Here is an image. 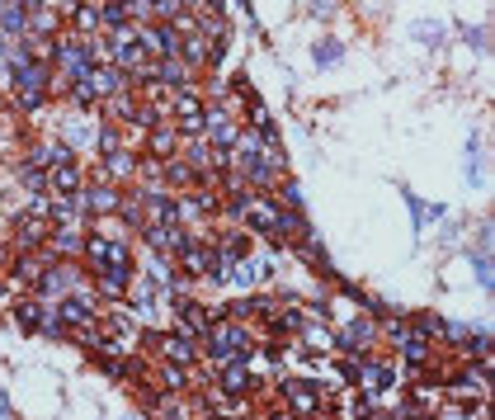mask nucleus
Instances as JSON below:
<instances>
[{
    "label": "nucleus",
    "mask_w": 495,
    "mask_h": 420,
    "mask_svg": "<svg viewBox=\"0 0 495 420\" xmlns=\"http://www.w3.org/2000/svg\"><path fill=\"white\" fill-rule=\"evenodd\" d=\"M165 354L175 359V364H194V340H189V335H165Z\"/></svg>",
    "instance_id": "obj_11"
},
{
    "label": "nucleus",
    "mask_w": 495,
    "mask_h": 420,
    "mask_svg": "<svg viewBox=\"0 0 495 420\" xmlns=\"http://www.w3.org/2000/svg\"><path fill=\"white\" fill-rule=\"evenodd\" d=\"M288 397H293L297 411H311V406H316V392H311L307 383H288Z\"/></svg>",
    "instance_id": "obj_16"
},
{
    "label": "nucleus",
    "mask_w": 495,
    "mask_h": 420,
    "mask_svg": "<svg viewBox=\"0 0 495 420\" xmlns=\"http://www.w3.org/2000/svg\"><path fill=\"white\" fill-rule=\"evenodd\" d=\"M0 62H5V43H0Z\"/></svg>",
    "instance_id": "obj_32"
},
{
    "label": "nucleus",
    "mask_w": 495,
    "mask_h": 420,
    "mask_svg": "<svg viewBox=\"0 0 495 420\" xmlns=\"http://www.w3.org/2000/svg\"><path fill=\"white\" fill-rule=\"evenodd\" d=\"M52 246H57V250H80V236L71 232V227H57V236H52Z\"/></svg>",
    "instance_id": "obj_22"
},
{
    "label": "nucleus",
    "mask_w": 495,
    "mask_h": 420,
    "mask_svg": "<svg viewBox=\"0 0 495 420\" xmlns=\"http://www.w3.org/2000/svg\"><path fill=\"white\" fill-rule=\"evenodd\" d=\"M165 388H184V373H180V364H175V369H165Z\"/></svg>",
    "instance_id": "obj_29"
},
{
    "label": "nucleus",
    "mask_w": 495,
    "mask_h": 420,
    "mask_svg": "<svg viewBox=\"0 0 495 420\" xmlns=\"http://www.w3.org/2000/svg\"><path fill=\"white\" fill-rule=\"evenodd\" d=\"M335 10V0H311V15H330Z\"/></svg>",
    "instance_id": "obj_30"
},
{
    "label": "nucleus",
    "mask_w": 495,
    "mask_h": 420,
    "mask_svg": "<svg viewBox=\"0 0 495 420\" xmlns=\"http://www.w3.org/2000/svg\"><path fill=\"white\" fill-rule=\"evenodd\" d=\"M486 175H481V137L467 142V185H481Z\"/></svg>",
    "instance_id": "obj_13"
},
{
    "label": "nucleus",
    "mask_w": 495,
    "mask_h": 420,
    "mask_svg": "<svg viewBox=\"0 0 495 420\" xmlns=\"http://www.w3.org/2000/svg\"><path fill=\"white\" fill-rule=\"evenodd\" d=\"M340 52H344V47H340V38H321V43H316V62H321V66H330L335 57H340Z\"/></svg>",
    "instance_id": "obj_18"
},
{
    "label": "nucleus",
    "mask_w": 495,
    "mask_h": 420,
    "mask_svg": "<svg viewBox=\"0 0 495 420\" xmlns=\"http://www.w3.org/2000/svg\"><path fill=\"white\" fill-rule=\"evenodd\" d=\"M57 311H62V316L71 321V326H90V321H94V316H90V307H85L80 297H66V302H62Z\"/></svg>",
    "instance_id": "obj_12"
},
{
    "label": "nucleus",
    "mask_w": 495,
    "mask_h": 420,
    "mask_svg": "<svg viewBox=\"0 0 495 420\" xmlns=\"http://www.w3.org/2000/svg\"><path fill=\"white\" fill-rule=\"evenodd\" d=\"M24 24H29V19H24V5H0V29L5 33H19Z\"/></svg>",
    "instance_id": "obj_14"
},
{
    "label": "nucleus",
    "mask_w": 495,
    "mask_h": 420,
    "mask_svg": "<svg viewBox=\"0 0 495 420\" xmlns=\"http://www.w3.org/2000/svg\"><path fill=\"white\" fill-rule=\"evenodd\" d=\"M85 208H90V213H118V208H123V199H118V194H113V189H90V194H85Z\"/></svg>",
    "instance_id": "obj_8"
},
{
    "label": "nucleus",
    "mask_w": 495,
    "mask_h": 420,
    "mask_svg": "<svg viewBox=\"0 0 495 420\" xmlns=\"http://www.w3.org/2000/svg\"><path fill=\"white\" fill-rule=\"evenodd\" d=\"M38 316H43V307L24 302V307H19V326H24V331H38Z\"/></svg>",
    "instance_id": "obj_23"
},
{
    "label": "nucleus",
    "mask_w": 495,
    "mask_h": 420,
    "mask_svg": "<svg viewBox=\"0 0 495 420\" xmlns=\"http://www.w3.org/2000/svg\"><path fill=\"white\" fill-rule=\"evenodd\" d=\"M472 265H477V283H481V288H491L495 274H491V260H486V250H477V255H472Z\"/></svg>",
    "instance_id": "obj_19"
},
{
    "label": "nucleus",
    "mask_w": 495,
    "mask_h": 420,
    "mask_svg": "<svg viewBox=\"0 0 495 420\" xmlns=\"http://www.w3.org/2000/svg\"><path fill=\"white\" fill-rule=\"evenodd\" d=\"M151 147H156V156H170V152H175V132L156 128V132H151Z\"/></svg>",
    "instance_id": "obj_20"
},
{
    "label": "nucleus",
    "mask_w": 495,
    "mask_h": 420,
    "mask_svg": "<svg viewBox=\"0 0 495 420\" xmlns=\"http://www.w3.org/2000/svg\"><path fill=\"white\" fill-rule=\"evenodd\" d=\"M127 15H132V10H127L123 0H108L104 10H99V19H104V24H127Z\"/></svg>",
    "instance_id": "obj_17"
},
{
    "label": "nucleus",
    "mask_w": 495,
    "mask_h": 420,
    "mask_svg": "<svg viewBox=\"0 0 495 420\" xmlns=\"http://www.w3.org/2000/svg\"><path fill=\"white\" fill-rule=\"evenodd\" d=\"M180 326L189 331V335H208V326H213V316L199 307V302H180Z\"/></svg>",
    "instance_id": "obj_7"
},
{
    "label": "nucleus",
    "mask_w": 495,
    "mask_h": 420,
    "mask_svg": "<svg viewBox=\"0 0 495 420\" xmlns=\"http://www.w3.org/2000/svg\"><path fill=\"white\" fill-rule=\"evenodd\" d=\"M279 194H283V208H297V203H302V189L297 185H283Z\"/></svg>",
    "instance_id": "obj_27"
},
{
    "label": "nucleus",
    "mask_w": 495,
    "mask_h": 420,
    "mask_svg": "<svg viewBox=\"0 0 495 420\" xmlns=\"http://www.w3.org/2000/svg\"><path fill=\"white\" fill-rule=\"evenodd\" d=\"M358 378H363V388H368L372 397L391 388V369H382V364H363V373H358Z\"/></svg>",
    "instance_id": "obj_10"
},
{
    "label": "nucleus",
    "mask_w": 495,
    "mask_h": 420,
    "mask_svg": "<svg viewBox=\"0 0 495 420\" xmlns=\"http://www.w3.org/2000/svg\"><path fill=\"white\" fill-rule=\"evenodd\" d=\"M184 57H189V62H203V57H208V52H203V38H189V43H184Z\"/></svg>",
    "instance_id": "obj_26"
},
{
    "label": "nucleus",
    "mask_w": 495,
    "mask_h": 420,
    "mask_svg": "<svg viewBox=\"0 0 495 420\" xmlns=\"http://www.w3.org/2000/svg\"><path fill=\"white\" fill-rule=\"evenodd\" d=\"M208 340H213V359L217 364L246 359V331L241 326H208Z\"/></svg>",
    "instance_id": "obj_1"
},
{
    "label": "nucleus",
    "mask_w": 495,
    "mask_h": 420,
    "mask_svg": "<svg viewBox=\"0 0 495 420\" xmlns=\"http://www.w3.org/2000/svg\"><path fill=\"white\" fill-rule=\"evenodd\" d=\"M156 15L161 19H180L184 15V0H156Z\"/></svg>",
    "instance_id": "obj_24"
},
{
    "label": "nucleus",
    "mask_w": 495,
    "mask_h": 420,
    "mask_svg": "<svg viewBox=\"0 0 495 420\" xmlns=\"http://www.w3.org/2000/svg\"><path fill=\"white\" fill-rule=\"evenodd\" d=\"M108 246H113L108 236H94V241H90V260H94V265H99V269L108 265Z\"/></svg>",
    "instance_id": "obj_21"
},
{
    "label": "nucleus",
    "mask_w": 495,
    "mask_h": 420,
    "mask_svg": "<svg viewBox=\"0 0 495 420\" xmlns=\"http://www.w3.org/2000/svg\"><path fill=\"white\" fill-rule=\"evenodd\" d=\"M415 38H425V43H439V38H444V29H439V24H415Z\"/></svg>",
    "instance_id": "obj_25"
},
{
    "label": "nucleus",
    "mask_w": 495,
    "mask_h": 420,
    "mask_svg": "<svg viewBox=\"0 0 495 420\" xmlns=\"http://www.w3.org/2000/svg\"><path fill=\"white\" fill-rule=\"evenodd\" d=\"M94 85V94H118L123 90V66L113 62V66H99V71H90V76H85Z\"/></svg>",
    "instance_id": "obj_6"
},
{
    "label": "nucleus",
    "mask_w": 495,
    "mask_h": 420,
    "mask_svg": "<svg viewBox=\"0 0 495 420\" xmlns=\"http://www.w3.org/2000/svg\"><path fill=\"white\" fill-rule=\"evenodd\" d=\"M52 185H57V189H76V185H80V171L71 166V161H57V175H52Z\"/></svg>",
    "instance_id": "obj_15"
},
{
    "label": "nucleus",
    "mask_w": 495,
    "mask_h": 420,
    "mask_svg": "<svg viewBox=\"0 0 495 420\" xmlns=\"http://www.w3.org/2000/svg\"><path fill=\"white\" fill-rule=\"evenodd\" d=\"M142 47H146V52H161V57H170L175 47H180V29H175V24H156V29L142 33Z\"/></svg>",
    "instance_id": "obj_3"
},
{
    "label": "nucleus",
    "mask_w": 495,
    "mask_h": 420,
    "mask_svg": "<svg viewBox=\"0 0 495 420\" xmlns=\"http://www.w3.org/2000/svg\"><path fill=\"white\" fill-rule=\"evenodd\" d=\"M71 283H76V269H71V265L38 269V297H47V293H62V288H71Z\"/></svg>",
    "instance_id": "obj_5"
},
{
    "label": "nucleus",
    "mask_w": 495,
    "mask_h": 420,
    "mask_svg": "<svg viewBox=\"0 0 495 420\" xmlns=\"http://www.w3.org/2000/svg\"><path fill=\"white\" fill-rule=\"evenodd\" d=\"M47 208L38 203L33 213H24L19 218V246H38V241H47V218H43Z\"/></svg>",
    "instance_id": "obj_4"
},
{
    "label": "nucleus",
    "mask_w": 495,
    "mask_h": 420,
    "mask_svg": "<svg viewBox=\"0 0 495 420\" xmlns=\"http://www.w3.org/2000/svg\"><path fill=\"white\" fill-rule=\"evenodd\" d=\"M208 10H213V15H222V10H227V0H208Z\"/></svg>",
    "instance_id": "obj_31"
},
{
    "label": "nucleus",
    "mask_w": 495,
    "mask_h": 420,
    "mask_svg": "<svg viewBox=\"0 0 495 420\" xmlns=\"http://www.w3.org/2000/svg\"><path fill=\"white\" fill-rule=\"evenodd\" d=\"M250 388V378H246V364H241V359H232V364H227V369H222V392H246Z\"/></svg>",
    "instance_id": "obj_9"
},
{
    "label": "nucleus",
    "mask_w": 495,
    "mask_h": 420,
    "mask_svg": "<svg viewBox=\"0 0 495 420\" xmlns=\"http://www.w3.org/2000/svg\"><path fill=\"white\" fill-rule=\"evenodd\" d=\"M175 255H180V265H184L189 274H213V260H217L213 250L199 246V241H184V246L175 250Z\"/></svg>",
    "instance_id": "obj_2"
},
{
    "label": "nucleus",
    "mask_w": 495,
    "mask_h": 420,
    "mask_svg": "<svg viewBox=\"0 0 495 420\" xmlns=\"http://www.w3.org/2000/svg\"><path fill=\"white\" fill-rule=\"evenodd\" d=\"M467 43L477 47V52H486V47H491V43H486V29H467Z\"/></svg>",
    "instance_id": "obj_28"
}]
</instances>
